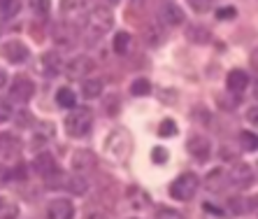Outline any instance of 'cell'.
<instances>
[{"instance_id": "1", "label": "cell", "mask_w": 258, "mask_h": 219, "mask_svg": "<svg viewBox=\"0 0 258 219\" xmlns=\"http://www.w3.org/2000/svg\"><path fill=\"white\" fill-rule=\"evenodd\" d=\"M66 128L70 138H86L93 128V112L89 107H72V112L66 117Z\"/></svg>"}, {"instance_id": "2", "label": "cell", "mask_w": 258, "mask_h": 219, "mask_svg": "<svg viewBox=\"0 0 258 219\" xmlns=\"http://www.w3.org/2000/svg\"><path fill=\"white\" fill-rule=\"evenodd\" d=\"M198 189H200V177L196 175V173H181V175L170 184V196H172L174 201L186 203L198 194Z\"/></svg>"}, {"instance_id": "3", "label": "cell", "mask_w": 258, "mask_h": 219, "mask_svg": "<svg viewBox=\"0 0 258 219\" xmlns=\"http://www.w3.org/2000/svg\"><path fill=\"white\" fill-rule=\"evenodd\" d=\"M86 26H89V31L96 37L107 35V33L112 31V26H114V14H112V10H109L107 5H98L89 12Z\"/></svg>"}, {"instance_id": "4", "label": "cell", "mask_w": 258, "mask_h": 219, "mask_svg": "<svg viewBox=\"0 0 258 219\" xmlns=\"http://www.w3.org/2000/svg\"><path fill=\"white\" fill-rule=\"evenodd\" d=\"M105 152L109 158L114 161H123L131 152V138H128L126 131H114V133L107 135V142H105Z\"/></svg>"}, {"instance_id": "5", "label": "cell", "mask_w": 258, "mask_h": 219, "mask_svg": "<svg viewBox=\"0 0 258 219\" xmlns=\"http://www.w3.org/2000/svg\"><path fill=\"white\" fill-rule=\"evenodd\" d=\"M28 47H26L21 40H7V42L0 44V56L5 59L7 63L12 66H21V63L28 61Z\"/></svg>"}, {"instance_id": "6", "label": "cell", "mask_w": 258, "mask_h": 219, "mask_svg": "<svg viewBox=\"0 0 258 219\" xmlns=\"http://www.w3.org/2000/svg\"><path fill=\"white\" fill-rule=\"evenodd\" d=\"M10 96H12V100H17V103H28L30 98L35 96V84H33V79H28L26 75H19L17 79L12 82V86H10Z\"/></svg>"}, {"instance_id": "7", "label": "cell", "mask_w": 258, "mask_h": 219, "mask_svg": "<svg viewBox=\"0 0 258 219\" xmlns=\"http://www.w3.org/2000/svg\"><path fill=\"white\" fill-rule=\"evenodd\" d=\"M253 171L249 163H235L228 173V182L235 184L237 189H249L253 184Z\"/></svg>"}, {"instance_id": "8", "label": "cell", "mask_w": 258, "mask_h": 219, "mask_svg": "<svg viewBox=\"0 0 258 219\" xmlns=\"http://www.w3.org/2000/svg\"><path fill=\"white\" fill-rule=\"evenodd\" d=\"M186 149H188V154H191L196 161H207L210 158V154H212V145H210V140L205 138V135H200V133H196V135H191L186 140Z\"/></svg>"}, {"instance_id": "9", "label": "cell", "mask_w": 258, "mask_h": 219, "mask_svg": "<svg viewBox=\"0 0 258 219\" xmlns=\"http://www.w3.org/2000/svg\"><path fill=\"white\" fill-rule=\"evenodd\" d=\"M60 14L68 19V24H79L84 17H89V10H86L84 0H63L60 3Z\"/></svg>"}, {"instance_id": "10", "label": "cell", "mask_w": 258, "mask_h": 219, "mask_svg": "<svg viewBox=\"0 0 258 219\" xmlns=\"http://www.w3.org/2000/svg\"><path fill=\"white\" fill-rule=\"evenodd\" d=\"M89 73H93V61H91L89 56H75L66 66L68 79H86Z\"/></svg>"}, {"instance_id": "11", "label": "cell", "mask_w": 258, "mask_h": 219, "mask_svg": "<svg viewBox=\"0 0 258 219\" xmlns=\"http://www.w3.org/2000/svg\"><path fill=\"white\" fill-rule=\"evenodd\" d=\"M158 19H161L163 26H181L184 24V10L174 3H163L161 10H158Z\"/></svg>"}, {"instance_id": "12", "label": "cell", "mask_w": 258, "mask_h": 219, "mask_svg": "<svg viewBox=\"0 0 258 219\" xmlns=\"http://www.w3.org/2000/svg\"><path fill=\"white\" fill-rule=\"evenodd\" d=\"M47 219H75V205L68 198H54L47 205Z\"/></svg>"}, {"instance_id": "13", "label": "cell", "mask_w": 258, "mask_h": 219, "mask_svg": "<svg viewBox=\"0 0 258 219\" xmlns=\"http://www.w3.org/2000/svg\"><path fill=\"white\" fill-rule=\"evenodd\" d=\"M40 70H42L44 77H56L63 70V59L58 56V51H47L40 59Z\"/></svg>"}, {"instance_id": "14", "label": "cell", "mask_w": 258, "mask_h": 219, "mask_svg": "<svg viewBox=\"0 0 258 219\" xmlns=\"http://www.w3.org/2000/svg\"><path fill=\"white\" fill-rule=\"evenodd\" d=\"M33 168H35V173H40L42 177H47V180H51L54 175H58V168H56V161L51 154L47 152H40L35 156V161H33Z\"/></svg>"}, {"instance_id": "15", "label": "cell", "mask_w": 258, "mask_h": 219, "mask_svg": "<svg viewBox=\"0 0 258 219\" xmlns=\"http://www.w3.org/2000/svg\"><path fill=\"white\" fill-rule=\"evenodd\" d=\"M249 86V73H244V70H240V68H235V70H230L228 77H226V89H228L230 93H242Z\"/></svg>"}, {"instance_id": "16", "label": "cell", "mask_w": 258, "mask_h": 219, "mask_svg": "<svg viewBox=\"0 0 258 219\" xmlns=\"http://www.w3.org/2000/svg\"><path fill=\"white\" fill-rule=\"evenodd\" d=\"M96 166V156L89 152V149H77V152L72 154V171L75 173H86V171H91Z\"/></svg>"}, {"instance_id": "17", "label": "cell", "mask_w": 258, "mask_h": 219, "mask_svg": "<svg viewBox=\"0 0 258 219\" xmlns=\"http://www.w3.org/2000/svg\"><path fill=\"white\" fill-rule=\"evenodd\" d=\"M54 42L60 49H70L75 44V31L70 24H58L54 28Z\"/></svg>"}, {"instance_id": "18", "label": "cell", "mask_w": 258, "mask_h": 219, "mask_svg": "<svg viewBox=\"0 0 258 219\" xmlns=\"http://www.w3.org/2000/svg\"><path fill=\"white\" fill-rule=\"evenodd\" d=\"M60 187L63 189H68L70 194H77V196H82V194H86V180L79 173H75V175H60Z\"/></svg>"}, {"instance_id": "19", "label": "cell", "mask_w": 258, "mask_h": 219, "mask_svg": "<svg viewBox=\"0 0 258 219\" xmlns=\"http://www.w3.org/2000/svg\"><path fill=\"white\" fill-rule=\"evenodd\" d=\"M102 93V79L100 77H86L82 82V96L84 98H98Z\"/></svg>"}, {"instance_id": "20", "label": "cell", "mask_w": 258, "mask_h": 219, "mask_svg": "<svg viewBox=\"0 0 258 219\" xmlns=\"http://www.w3.org/2000/svg\"><path fill=\"white\" fill-rule=\"evenodd\" d=\"M19 149H21V142L17 140V135H12V133H3V135H0V152H3V154L14 156V154H19Z\"/></svg>"}, {"instance_id": "21", "label": "cell", "mask_w": 258, "mask_h": 219, "mask_svg": "<svg viewBox=\"0 0 258 219\" xmlns=\"http://www.w3.org/2000/svg\"><path fill=\"white\" fill-rule=\"evenodd\" d=\"M19 10H21V3H19V0H0V19H3V21L14 19L19 14Z\"/></svg>"}, {"instance_id": "22", "label": "cell", "mask_w": 258, "mask_h": 219, "mask_svg": "<svg viewBox=\"0 0 258 219\" xmlns=\"http://www.w3.org/2000/svg\"><path fill=\"white\" fill-rule=\"evenodd\" d=\"M56 103H58L60 107L72 110L75 105H77V96H75V91H72V89L63 86V89H58V91H56Z\"/></svg>"}, {"instance_id": "23", "label": "cell", "mask_w": 258, "mask_h": 219, "mask_svg": "<svg viewBox=\"0 0 258 219\" xmlns=\"http://www.w3.org/2000/svg\"><path fill=\"white\" fill-rule=\"evenodd\" d=\"M112 49H114V54H119V56L128 54V49H131V35H128L126 31L116 33L114 40H112Z\"/></svg>"}, {"instance_id": "24", "label": "cell", "mask_w": 258, "mask_h": 219, "mask_svg": "<svg viewBox=\"0 0 258 219\" xmlns=\"http://www.w3.org/2000/svg\"><path fill=\"white\" fill-rule=\"evenodd\" d=\"M186 37L191 40V42L205 44V42H210V31H207V28H203V26H188Z\"/></svg>"}, {"instance_id": "25", "label": "cell", "mask_w": 258, "mask_h": 219, "mask_svg": "<svg viewBox=\"0 0 258 219\" xmlns=\"http://www.w3.org/2000/svg\"><path fill=\"white\" fill-rule=\"evenodd\" d=\"M19 217V205L7 198H0V219H17Z\"/></svg>"}, {"instance_id": "26", "label": "cell", "mask_w": 258, "mask_h": 219, "mask_svg": "<svg viewBox=\"0 0 258 219\" xmlns=\"http://www.w3.org/2000/svg\"><path fill=\"white\" fill-rule=\"evenodd\" d=\"M240 145L244 152H256L258 149V135L251 131H242L240 133Z\"/></svg>"}, {"instance_id": "27", "label": "cell", "mask_w": 258, "mask_h": 219, "mask_svg": "<svg viewBox=\"0 0 258 219\" xmlns=\"http://www.w3.org/2000/svg\"><path fill=\"white\" fill-rule=\"evenodd\" d=\"M144 40H147V44H151V47L161 44V42H163V28H161V26H156V24H149Z\"/></svg>"}, {"instance_id": "28", "label": "cell", "mask_w": 258, "mask_h": 219, "mask_svg": "<svg viewBox=\"0 0 258 219\" xmlns=\"http://www.w3.org/2000/svg\"><path fill=\"white\" fill-rule=\"evenodd\" d=\"M228 212L230 214H244L249 212V205H246L244 198H240V196H233L228 201Z\"/></svg>"}, {"instance_id": "29", "label": "cell", "mask_w": 258, "mask_h": 219, "mask_svg": "<svg viewBox=\"0 0 258 219\" xmlns=\"http://www.w3.org/2000/svg\"><path fill=\"white\" fill-rule=\"evenodd\" d=\"M131 93H133V96H147V93H151L149 79H144V77L135 79V82L131 84Z\"/></svg>"}, {"instance_id": "30", "label": "cell", "mask_w": 258, "mask_h": 219, "mask_svg": "<svg viewBox=\"0 0 258 219\" xmlns=\"http://www.w3.org/2000/svg\"><path fill=\"white\" fill-rule=\"evenodd\" d=\"M223 175V171L221 168H216V171H212L210 175L205 177V187L210 189V191H219V189H221V184L223 182H219V177Z\"/></svg>"}, {"instance_id": "31", "label": "cell", "mask_w": 258, "mask_h": 219, "mask_svg": "<svg viewBox=\"0 0 258 219\" xmlns=\"http://www.w3.org/2000/svg\"><path fill=\"white\" fill-rule=\"evenodd\" d=\"M30 10L35 17H47L49 10H51V3L49 0H30Z\"/></svg>"}, {"instance_id": "32", "label": "cell", "mask_w": 258, "mask_h": 219, "mask_svg": "<svg viewBox=\"0 0 258 219\" xmlns=\"http://www.w3.org/2000/svg\"><path fill=\"white\" fill-rule=\"evenodd\" d=\"M158 135L161 138H174L177 135V124L172 119H163L161 126H158Z\"/></svg>"}, {"instance_id": "33", "label": "cell", "mask_w": 258, "mask_h": 219, "mask_svg": "<svg viewBox=\"0 0 258 219\" xmlns=\"http://www.w3.org/2000/svg\"><path fill=\"white\" fill-rule=\"evenodd\" d=\"M186 3L196 14H205L212 10V0H186Z\"/></svg>"}, {"instance_id": "34", "label": "cell", "mask_w": 258, "mask_h": 219, "mask_svg": "<svg viewBox=\"0 0 258 219\" xmlns=\"http://www.w3.org/2000/svg\"><path fill=\"white\" fill-rule=\"evenodd\" d=\"M156 219H186V217H184L179 210H174V207H161Z\"/></svg>"}, {"instance_id": "35", "label": "cell", "mask_w": 258, "mask_h": 219, "mask_svg": "<svg viewBox=\"0 0 258 219\" xmlns=\"http://www.w3.org/2000/svg\"><path fill=\"white\" fill-rule=\"evenodd\" d=\"M235 17H237V10H235V7H230V5L221 7V10H216V19H219V21H230V19H235Z\"/></svg>"}, {"instance_id": "36", "label": "cell", "mask_w": 258, "mask_h": 219, "mask_svg": "<svg viewBox=\"0 0 258 219\" xmlns=\"http://www.w3.org/2000/svg\"><path fill=\"white\" fill-rule=\"evenodd\" d=\"M151 158H154L156 163H165V161H168V152H165L163 147H156V149H154V154H151Z\"/></svg>"}, {"instance_id": "37", "label": "cell", "mask_w": 258, "mask_h": 219, "mask_svg": "<svg viewBox=\"0 0 258 219\" xmlns=\"http://www.w3.org/2000/svg\"><path fill=\"white\" fill-rule=\"evenodd\" d=\"M10 117H12V110H10V105H7V103H0V124H5Z\"/></svg>"}, {"instance_id": "38", "label": "cell", "mask_w": 258, "mask_h": 219, "mask_svg": "<svg viewBox=\"0 0 258 219\" xmlns=\"http://www.w3.org/2000/svg\"><path fill=\"white\" fill-rule=\"evenodd\" d=\"M246 119H249V124L258 126V105H253V107L246 110Z\"/></svg>"}, {"instance_id": "39", "label": "cell", "mask_w": 258, "mask_h": 219, "mask_svg": "<svg viewBox=\"0 0 258 219\" xmlns=\"http://www.w3.org/2000/svg\"><path fill=\"white\" fill-rule=\"evenodd\" d=\"M10 180H12V173L7 171V166H0V187H5Z\"/></svg>"}, {"instance_id": "40", "label": "cell", "mask_w": 258, "mask_h": 219, "mask_svg": "<svg viewBox=\"0 0 258 219\" xmlns=\"http://www.w3.org/2000/svg\"><path fill=\"white\" fill-rule=\"evenodd\" d=\"M246 203H249V210H251L253 214H258V196H253V198H249V201H246Z\"/></svg>"}, {"instance_id": "41", "label": "cell", "mask_w": 258, "mask_h": 219, "mask_svg": "<svg viewBox=\"0 0 258 219\" xmlns=\"http://www.w3.org/2000/svg\"><path fill=\"white\" fill-rule=\"evenodd\" d=\"M86 219H107V214L100 212V210H93V212L86 214Z\"/></svg>"}, {"instance_id": "42", "label": "cell", "mask_w": 258, "mask_h": 219, "mask_svg": "<svg viewBox=\"0 0 258 219\" xmlns=\"http://www.w3.org/2000/svg\"><path fill=\"white\" fill-rule=\"evenodd\" d=\"M5 84H7V73L3 70V68H0V89H3Z\"/></svg>"}, {"instance_id": "43", "label": "cell", "mask_w": 258, "mask_h": 219, "mask_svg": "<svg viewBox=\"0 0 258 219\" xmlns=\"http://www.w3.org/2000/svg\"><path fill=\"white\" fill-rule=\"evenodd\" d=\"M251 66L258 70V49H256V51H253V54H251Z\"/></svg>"}, {"instance_id": "44", "label": "cell", "mask_w": 258, "mask_h": 219, "mask_svg": "<svg viewBox=\"0 0 258 219\" xmlns=\"http://www.w3.org/2000/svg\"><path fill=\"white\" fill-rule=\"evenodd\" d=\"M253 96H256V100H258V82L253 84Z\"/></svg>"}, {"instance_id": "45", "label": "cell", "mask_w": 258, "mask_h": 219, "mask_svg": "<svg viewBox=\"0 0 258 219\" xmlns=\"http://www.w3.org/2000/svg\"><path fill=\"white\" fill-rule=\"evenodd\" d=\"M133 219H135V217H133Z\"/></svg>"}]
</instances>
